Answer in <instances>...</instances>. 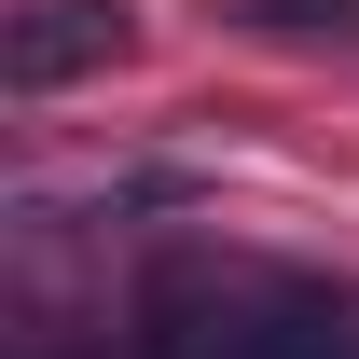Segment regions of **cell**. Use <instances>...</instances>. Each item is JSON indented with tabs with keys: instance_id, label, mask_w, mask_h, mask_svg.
<instances>
[{
	"instance_id": "6da1fadb",
	"label": "cell",
	"mask_w": 359,
	"mask_h": 359,
	"mask_svg": "<svg viewBox=\"0 0 359 359\" xmlns=\"http://www.w3.org/2000/svg\"><path fill=\"white\" fill-rule=\"evenodd\" d=\"M152 359H359L332 290H152Z\"/></svg>"
},
{
	"instance_id": "7a4b0ae2",
	"label": "cell",
	"mask_w": 359,
	"mask_h": 359,
	"mask_svg": "<svg viewBox=\"0 0 359 359\" xmlns=\"http://www.w3.org/2000/svg\"><path fill=\"white\" fill-rule=\"evenodd\" d=\"M125 55H138V14H125V0H14V28H0V83H14V97H55V83L125 69Z\"/></svg>"
},
{
	"instance_id": "3957f363",
	"label": "cell",
	"mask_w": 359,
	"mask_h": 359,
	"mask_svg": "<svg viewBox=\"0 0 359 359\" xmlns=\"http://www.w3.org/2000/svg\"><path fill=\"white\" fill-rule=\"evenodd\" d=\"M249 28H290V42H332V28H359V0H235Z\"/></svg>"
}]
</instances>
